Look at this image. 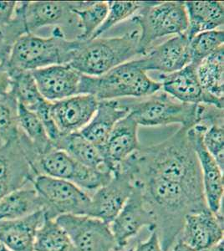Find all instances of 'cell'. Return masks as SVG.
I'll list each match as a JSON object with an SVG mask.
<instances>
[{
	"label": "cell",
	"mask_w": 224,
	"mask_h": 251,
	"mask_svg": "<svg viewBox=\"0 0 224 251\" xmlns=\"http://www.w3.org/2000/svg\"><path fill=\"white\" fill-rule=\"evenodd\" d=\"M162 90L159 81L149 77L136 60L122 64L100 76L82 75L79 95H91L97 100L144 98Z\"/></svg>",
	"instance_id": "cell-1"
},
{
	"label": "cell",
	"mask_w": 224,
	"mask_h": 251,
	"mask_svg": "<svg viewBox=\"0 0 224 251\" xmlns=\"http://www.w3.org/2000/svg\"><path fill=\"white\" fill-rule=\"evenodd\" d=\"M139 29L119 37L97 38L82 41L69 65L80 74L100 76L133 60L139 51Z\"/></svg>",
	"instance_id": "cell-2"
},
{
	"label": "cell",
	"mask_w": 224,
	"mask_h": 251,
	"mask_svg": "<svg viewBox=\"0 0 224 251\" xmlns=\"http://www.w3.org/2000/svg\"><path fill=\"white\" fill-rule=\"evenodd\" d=\"M81 40H69L60 29L50 36L26 34L18 40L7 67L11 71L33 72L56 65H66L74 58Z\"/></svg>",
	"instance_id": "cell-3"
},
{
	"label": "cell",
	"mask_w": 224,
	"mask_h": 251,
	"mask_svg": "<svg viewBox=\"0 0 224 251\" xmlns=\"http://www.w3.org/2000/svg\"><path fill=\"white\" fill-rule=\"evenodd\" d=\"M130 113L138 126H160L180 124L192 128L201 120L202 104L181 102L162 90L139 99H129Z\"/></svg>",
	"instance_id": "cell-4"
},
{
	"label": "cell",
	"mask_w": 224,
	"mask_h": 251,
	"mask_svg": "<svg viewBox=\"0 0 224 251\" xmlns=\"http://www.w3.org/2000/svg\"><path fill=\"white\" fill-rule=\"evenodd\" d=\"M139 25V51L144 55L161 38L183 34L188 21L184 2H145L132 17Z\"/></svg>",
	"instance_id": "cell-5"
},
{
	"label": "cell",
	"mask_w": 224,
	"mask_h": 251,
	"mask_svg": "<svg viewBox=\"0 0 224 251\" xmlns=\"http://www.w3.org/2000/svg\"><path fill=\"white\" fill-rule=\"evenodd\" d=\"M33 186L42 203L45 218L55 220L64 214L88 215L91 196L66 180L38 175Z\"/></svg>",
	"instance_id": "cell-6"
},
{
	"label": "cell",
	"mask_w": 224,
	"mask_h": 251,
	"mask_svg": "<svg viewBox=\"0 0 224 251\" xmlns=\"http://www.w3.org/2000/svg\"><path fill=\"white\" fill-rule=\"evenodd\" d=\"M34 174L66 180L91 196L111 179L112 173L91 169L78 163L66 151L52 149L40 156L33 166Z\"/></svg>",
	"instance_id": "cell-7"
},
{
	"label": "cell",
	"mask_w": 224,
	"mask_h": 251,
	"mask_svg": "<svg viewBox=\"0 0 224 251\" xmlns=\"http://www.w3.org/2000/svg\"><path fill=\"white\" fill-rule=\"evenodd\" d=\"M76 251H115L117 243L107 223L88 215L64 214L55 219Z\"/></svg>",
	"instance_id": "cell-8"
},
{
	"label": "cell",
	"mask_w": 224,
	"mask_h": 251,
	"mask_svg": "<svg viewBox=\"0 0 224 251\" xmlns=\"http://www.w3.org/2000/svg\"><path fill=\"white\" fill-rule=\"evenodd\" d=\"M134 189L131 172L120 165L111 179L91 195L88 216L101 220L108 225L121 211Z\"/></svg>",
	"instance_id": "cell-9"
},
{
	"label": "cell",
	"mask_w": 224,
	"mask_h": 251,
	"mask_svg": "<svg viewBox=\"0 0 224 251\" xmlns=\"http://www.w3.org/2000/svg\"><path fill=\"white\" fill-rule=\"evenodd\" d=\"M109 226L117 243V251L125 248L144 228L155 229L153 216L146 207L141 188L136 183L130 197Z\"/></svg>",
	"instance_id": "cell-10"
},
{
	"label": "cell",
	"mask_w": 224,
	"mask_h": 251,
	"mask_svg": "<svg viewBox=\"0 0 224 251\" xmlns=\"http://www.w3.org/2000/svg\"><path fill=\"white\" fill-rule=\"evenodd\" d=\"M75 5L76 2L26 1L25 20L28 34H36L46 27L58 28L65 34L66 29H79L78 19L73 12Z\"/></svg>",
	"instance_id": "cell-11"
},
{
	"label": "cell",
	"mask_w": 224,
	"mask_h": 251,
	"mask_svg": "<svg viewBox=\"0 0 224 251\" xmlns=\"http://www.w3.org/2000/svg\"><path fill=\"white\" fill-rule=\"evenodd\" d=\"M197 66L189 63L177 72L159 75L162 91L181 102L204 104L224 109V100L211 96L201 87L197 74Z\"/></svg>",
	"instance_id": "cell-12"
},
{
	"label": "cell",
	"mask_w": 224,
	"mask_h": 251,
	"mask_svg": "<svg viewBox=\"0 0 224 251\" xmlns=\"http://www.w3.org/2000/svg\"><path fill=\"white\" fill-rule=\"evenodd\" d=\"M206 128L207 126H205L196 125L189 128V132L201 166L207 207L217 216L224 218V212H222L224 193V171H222L203 145L202 133Z\"/></svg>",
	"instance_id": "cell-13"
},
{
	"label": "cell",
	"mask_w": 224,
	"mask_h": 251,
	"mask_svg": "<svg viewBox=\"0 0 224 251\" xmlns=\"http://www.w3.org/2000/svg\"><path fill=\"white\" fill-rule=\"evenodd\" d=\"M189 42L187 35L176 34L169 40L150 48L136 62L146 72L170 74L184 68L190 63Z\"/></svg>",
	"instance_id": "cell-14"
},
{
	"label": "cell",
	"mask_w": 224,
	"mask_h": 251,
	"mask_svg": "<svg viewBox=\"0 0 224 251\" xmlns=\"http://www.w3.org/2000/svg\"><path fill=\"white\" fill-rule=\"evenodd\" d=\"M177 240L196 251L210 248L224 240V218L209 208L187 214Z\"/></svg>",
	"instance_id": "cell-15"
},
{
	"label": "cell",
	"mask_w": 224,
	"mask_h": 251,
	"mask_svg": "<svg viewBox=\"0 0 224 251\" xmlns=\"http://www.w3.org/2000/svg\"><path fill=\"white\" fill-rule=\"evenodd\" d=\"M42 97L50 102L79 95L82 74L69 64L49 66L31 72Z\"/></svg>",
	"instance_id": "cell-16"
},
{
	"label": "cell",
	"mask_w": 224,
	"mask_h": 251,
	"mask_svg": "<svg viewBox=\"0 0 224 251\" xmlns=\"http://www.w3.org/2000/svg\"><path fill=\"white\" fill-rule=\"evenodd\" d=\"M99 100L91 95L79 94L51 104V116L62 135L79 132L97 111Z\"/></svg>",
	"instance_id": "cell-17"
},
{
	"label": "cell",
	"mask_w": 224,
	"mask_h": 251,
	"mask_svg": "<svg viewBox=\"0 0 224 251\" xmlns=\"http://www.w3.org/2000/svg\"><path fill=\"white\" fill-rule=\"evenodd\" d=\"M138 126L133 117L128 114L116 124L109 135L100 151L106 168L111 173L142 148L137 133Z\"/></svg>",
	"instance_id": "cell-18"
},
{
	"label": "cell",
	"mask_w": 224,
	"mask_h": 251,
	"mask_svg": "<svg viewBox=\"0 0 224 251\" xmlns=\"http://www.w3.org/2000/svg\"><path fill=\"white\" fill-rule=\"evenodd\" d=\"M36 174L24 151L19 136L8 142H0V182L13 190L32 184Z\"/></svg>",
	"instance_id": "cell-19"
},
{
	"label": "cell",
	"mask_w": 224,
	"mask_h": 251,
	"mask_svg": "<svg viewBox=\"0 0 224 251\" xmlns=\"http://www.w3.org/2000/svg\"><path fill=\"white\" fill-rule=\"evenodd\" d=\"M129 99L100 100L90 123L79 131L81 135L101 150L114 126L130 113Z\"/></svg>",
	"instance_id": "cell-20"
},
{
	"label": "cell",
	"mask_w": 224,
	"mask_h": 251,
	"mask_svg": "<svg viewBox=\"0 0 224 251\" xmlns=\"http://www.w3.org/2000/svg\"><path fill=\"white\" fill-rule=\"evenodd\" d=\"M46 220L44 212L14 220H0V242L11 251H34L38 230Z\"/></svg>",
	"instance_id": "cell-21"
},
{
	"label": "cell",
	"mask_w": 224,
	"mask_h": 251,
	"mask_svg": "<svg viewBox=\"0 0 224 251\" xmlns=\"http://www.w3.org/2000/svg\"><path fill=\"white\" fill-rule=\"evenodd\" d=\"M187 26L185 34L190 40L197 34L215 30L224 25V2L221 1H187Z\"/></svg>",
	"instance_id": "cell-22"
},
{
	"label": "cell",
	"mask_w": 224,
	"mask_h": 251,
	"mask_svg": "<svg viewBox=\"0 0 224 251\" xmlns=\"http://www.w3.org/2000/svg\"><path fill=\"white\" fill-rule=\"evenodd\" d=\"M54 149L66 151L78 163L91 169L111 172L105 166L101 151L80 132L61 135L54 143Z\"/></svg>",
	"instance_id": "cell-23"
},
{
	"label": "cell",
	"mask_w": 224,
	"mask_h": 251,
	"mask_svg": "<svg viewBox=\"0 0 224 251\" xmlns=\"http://www.w3.org/2000/svg\"><path fill=\"white\" fill-rule=\"evenodd\" d=\"M42 210V203L33 183L9 192L0 200V220L27 217Z\"/></svg>",
	"instance_id": "cell-24"
},
{
	"label": "cell",
	"mask_w": 224,
	"mask_h": 251,
	"mask_svg": "<svg viewBox=\"0 0 224 251\" xmlns=\"http://www.w3.org/2000/svg\"><path fill=\"white\" fill-rule=\"evenodd\" d=\"M197 74L205 92L224 100V46L197 66Z\"/></svg>",
	"instance_id": "cell-25"
},
{
	"label": "cell",
	"mask_w": 224,
	"mask_h": 251,
	"mask_svg": "<svg viewBox=\"0 0 224 251\" xmlns=\"http://www.w3.org/2000/svg\"><path fill=\"white\" fill-rule=\"evenodd\" d=\"M18 124L20 131L31 143L40 157L54 149L37 115L20 104H18Z\"/></svg>",
	"instance_id": "cell-26"
},
{
	"label": "cell",
	"mask_w": 224,
	"mask_h": 251,
	"mask_svg": "<svg viewBox=\"0 0 224 251\" xmlns=\"http://www.w3.org/2000/svg\"><path fill=\"white\" fill-rule=\"evenodd\" d=\"M107 1L76 2L73 12L78 19L79 34L76 40H91L95 32L102 25L108 13Z\"/></svg>",
	"instance_id": "cell-27"
},
{
	"label": "cell",
	"mask_w": 224,
	"mask_h": 251,
	"mask_svg": "<svg viewBox=\"0 0 224 251\" xmlns=\"http://www.w3.org/2000/svg\"><path fill=\"white\" fill-rule=\"evenodd\" d=\"M10 92L17 100L18 104L34 111L46 99L40 94L31 72L11 71Z\"/></svg>",
	"instance_id": "cell-28"
},
{
	"label": "cell",
	"mask_w": 224,
	"mask_h": 251,
	"mask_svg": "<svg viewBox=\"0 0 224 251\" xmlns=\"http://www.w3.org/2000/svg\"><path fill=\"white\" fill-rule=\"evenodd\" d=\"M25 3L26 1L18 2L14 18L9 23L0 25V65L7 66L15 44L28 34L25 20Z\"/></svg>",
	"instance_id": "cell-29"
},
{
	"label": "cell",
	"mask_w": 224,
	"mask_h": 251,
	"mask_svg": "<svg viewBox=\"0 0 224 251\" xmlns=\"http://www.w3.org/2000/svg\"><path fill=\"white\" fill-rule=\"evenodd\" d=\"M34 251H76L68 234L54 220L46 219L38 230Z\"/></svg>",
	"instance_id": "cell-30"
},
{
	"label": "cell",
	"mask_w": 224,
	"mask_h": 251,
	"mask_svg": "<svg viewBox=\"0 0 224 251\" xmlns=\"http://www.w3.org/2000/svg\"><path fill=\"white\" fill-rule=\"evenodd\" d=\"M224 29H215L197 34L189 42L190 63L199 66L202 60L224 46Z\"/></svg>",
	"instance_id": "cell-31"
},
{
	"label": "cell",
	"mask_w": 224,
	"mask_h": 251,
	"mask_svg": "<svg viewBox=\"0 0 224 251\" xmlns=\"http://www.w3.org/2000/svg\"><path fill=\"white\" fill-rule=\"evenodd\" d=\"M108 13L102 25L100 26L99 29L95 32L91 40L100 38L104 33L109 29L113 28L114 26L129 18L133 17L136 15L143 4V2L139 1H107Z\"/></svg>",
	"instance_id": "cell-32"
},
{
	"label": "cell",
	"mask_w": 224,
	"mask_h": 251,
	"mask_svg": "<svg viewBox=\"0 0 224 251\" xmlns=\"http://www.w3.org/2000/svg\"><path fill=\"white\" fill-rule=\"evenodd\" d=\"M18 102L11 93L0 96V142L19 136Z\"/></svg>",
	"instance_id": "cell-33"
},
{
	"label": "cell",
	"mask_w": 224,
	"mask_h": 251,
	"mask_svg": "<svg viewBox=\"0 0 224 251\" xmlns=\"http://www.w3.org/2000/svg\"><path fill=\"white\" fill-rule=\"evenodd\" d=\"M202 143L208 153L216 163L224 170V123L208 126L202 133Z\"/></svg>",
	"instance_id": "cell-34"
},
{
	"label": "cell",
	"mask_w": 224,
	"mask_h": 251,
	"mask_svg": "<svg viewBox=\"0 0 224 251\" xmlns=\"http://www.w3.org/2000/svg\"><path fill=\"white\" fill-rule=\"evenodd\" d=\"M131 251H163L156 230L150 232L147 239L140 240Z\"/></svg>",
	"instance_id": "cell-35"
},
{
	"label": "cell",
	"mask_w": 224,
	"mask_h": 251,
	"mask_svg": "<svg viewBox=\"0 0 224 251\" xmlns=\"http://www.w3.org/2000/svg\"><path fill=\"white\" fill-rule=\"evenodd\" d=\"M17 3L16 1H0V25L9 23L14 18Z\"/></svg>",
	"instance_id": "cell-36"
},
{
	"label": "cell",
	"mask_w": 224,
	"mask_h": 251,
	"mask_svg": "<svg viewBox=\"0 0 224 251\" xmlns=\"http://www.w3.org/2000/svg\"><path fill=\"white\" fill-rule=\"evenodd\" d=\"M10 86L11 77L9 69L5 65H0V96L9 93Z\"/></svg>",
	"instance_id": "cell-37"
},
{
	"label": "cell",
	"mask_w": 224,
	"mask_h": 251,
	"mask_svg": "<svg viewBox=\"0 0 224 251\" xmlns=\"http://www.w3.org/2000/svg\"><path fill=\"white\" fill-rule=\"evenodd\" d=\"M171 251H196L189 246H187L186 244L182 242L181 240H177L176 244L173 246V250Z\"/></svg>",
	"instance_id": "cell-38"
},
{
	"label": "cell",
	"mask_w": 224,
	"mask_h": 251,
	"mask_svg": "<svg viewBox=\"0 0 224 251\" xmlns=\"http://www.w3.org/2000/svg\"><path fill=\"white\" fill-rule=\"evenodd\" d=\"M11 191H13V189L10 186L8 185L7 183L0 182V200H2L6 194H9V192Z\"/></svg>",
	"instance_id": "cell-39"
},
{
	"label": "cell",
	"mask_w": 224,
	"mask_h": 251,
	"mask_svg": "<svg viewBox=\"0 0 224 251\" xmlns=\"http://www.w3.org/2000/svg\"><path fill=\"white\" fill-rule=\"evenodd\" d=\"M224 240H222L221 242L218 243L215 246H212L210 248L201 251H224Z\"/></svg>",
	"instance_id": "cell-40"
},
{
	"label": "cell",
	"mask_w": 224,
	"mask_h": 251,
	"mask_svg": "<svg viewBox=\"0 0 224 251\" xmlns=\"http://www.w3.org/2000/svg\"><path fill=\"white\" fill-rule=\"evenodd\" d=\"M0 251H9V249L5 247V246H3L2 243L0 242Z\"/></svg>",
	"instance_id": "cell-41"
},
{
	"label": "cell",
	"mask_w": 224,
	"mask_h": 251,
	"mask_svg": "<svg viewBox=\"0 0 224 251\" xmlns=\"http://www.w3.org/2000/svg\"></svg>",
	"instance_id": "cell-42"
}]
</instances>
